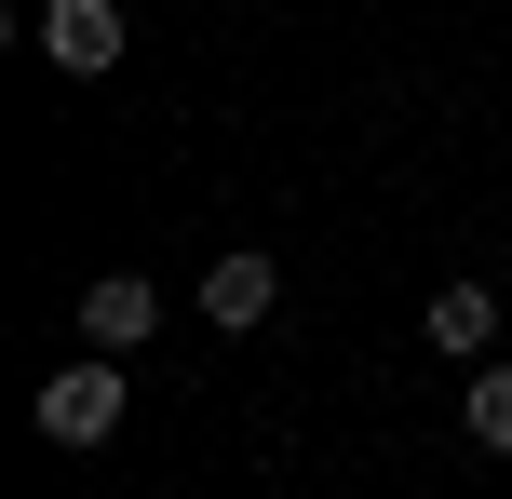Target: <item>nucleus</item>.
<instances>
[{
  "label": "nucleus",
  "mask_w": 512,
  "mask_h": 499,
  "mask_svg": "<svg viewBox=\"0 0 512 499\" xmlns=\"http://www.w3.org/2000/svg\"><path fill=\"white\" fill-rule=\"evenodd\" d=\"M27 419H41L54 446H108V432H122V351H95V365H54Z\"/></svg>",
  "instance_id": "f257e3e1"
},
{
  "label": "nucleus",
  "mask_w": 512,
  "mask_h": 499,
  "mask_svg": "<svg viewBox=\"0 0 512 499\" xmlns=\"http://www.w3.org/2000/svg\"><path fill=\"white\" fill-rule=\"evenodd\" d=\"M27 54L68 68V81H108L122 68V0H41V14H27Z\"/></svg>",
  "instance_id": "f03ea898"
},
{
  "label": "nucleus",
  "mask_w": 512,
  "mask_h": 499,
  "mask_svg": "<svg viewBox=\"0 0 512 499\" xmlns=\"http://www.w3.org/2000/svg\"><path fill=\"white\" fill-rule=\"evenodd\" d=\"M149 324H162L149 270H95V284H81V351H149Z\"/></svg>",
  "instance_id": "7ed1b4c3"
},
{
  "label": "nucleus",
  "mask_w": 512,
  "mask_h": 499,
  "mask_svg": "<svg viewBox=\"0 0 512 499\" xmlns=\"http://www.w3.org/2000/svg\"><path fill=\"white\" fill-rule=\"evenodd\" d=\"M270 297H283V270L256 257V243H230V257L203 270V324H216V338H243V324H270Z\"/></svg>",
  "instance_id": "20e7f679"
},
{
  "label": "nucleus",
  "mask_w": 512,
  "mask_h": 499,
  "mask_svg": "<svg viewBox=\"0 0 512 499\" xmlns=\"http://www.w3.org/2000/svg\"><path fill=\"white\" fill-rule=\"evenodd\" d=\"M432 351L486 365V351H499V297H486V284H445V297H432Z\"/></svg>",
  "instance_id": "39448f33"
},
{
  "label": "nucleus",
  "mask_w": 512,
  "mask_h": 499,
  "mask_svg": "<svg viewBox=\"0 0 512 499\" xmlns=\"http://www.w3.org/2000/svg\"><path fill=\"white\" fill-rule=\"evenodd\" d=\"M459 419H472V446H486V459H512V365H472Z\"/></svg>",
  "instance_id": "423d86ee"
}]
</instances>
